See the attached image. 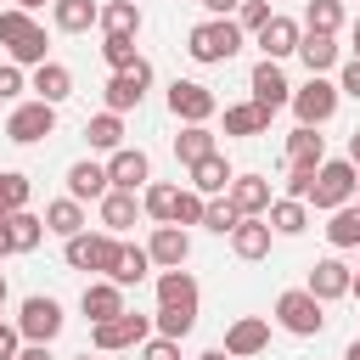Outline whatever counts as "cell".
Listing matches in <instances>:
<instances>
[{
  "mask_svg": "<svg viewBox=\"0 0 360 360\" xmlns=\"http://www.w3.org/2000/svg\"><path fill=\"white\" fill-rule=\"evenodd\" d=\"M186 51H191V62H231V56L242 51V22L208 17V22H197V28L186 34Z\"/></svg>",
  "mask_w": 360,
  "mask_h": 360,
  "instance_id": "obj_1",
  "label": "cell"
},
{
  "mask_svg": "<svg viewBox=\"0 0 360 360\" xmlns=\"http://www.w3.org/2000/svg\"><path fill=\"white\" fill-rule=\"evenodd\" d=\"M0 45L11 51L17 68H39L45 62V28L17 6V11H0Z\"/></svg>",
  "mask_w": 360,
  "mask_h": 360,
  "instance_id": "obj_2",
  "label": "cell"
},
{
  "mask_svg": "<svg viewBox=\"0 0 360 360\" xmlns=\"http://www.w3.org/2000/svg\"><path fill=\"white\" fill-rule=\"evenodd\" d=\"M276 326H287L292 338H315V332L326 326V304H321L309 287H292V292L276 298Z\"/></svg>",
  "mask_w": 360,
  "mask_h": 360,
  "instance_id": "obj_3",
  "label": "cell"
},
{
  "mask_svg": "<svg viewBox=\"0 0 360 360\" xmlns=\"http://www.w3.org/2000/svg\"><path fill=\"white\" fill-rule=\"evenodd\" d=\"M354 186H360V169H354L349 158H326V163L315 169L309 202H315V208H343V202H354Z\"/></svg>",
  "mask_w": 360,
  "mask_h": 360,
  "instance_id": "obj_4",
  "label": "cell"
},
{
  "mask_svg": "<svg viewBox=\"0 0 360 360\" xmlns=\"http://www.w3.org/2000/svg\"><path fill=\"white\" fill-rule=\"evenodd\" d=\"M118 236L112 231H79V236H68V264L73 270H96V276H112V264H118Z\"/></svg>",
  "mask_w": 360,
  "mask_h": 360,
  "instance_id": "obj_5",
  "label": "cell"
},
{
  "mask_svg": "<svg viewBox=\"0 0 360 360\" xmlns=\"http://www.w3.org/2000/svg\"><path fill=\"white\" fill-rule=\"evenodd\" d=\"M338 96H343V90H338L326 73H309V84L292 90V112H298V124H315V129H321V124L338 112Z\"/></svg>",
  "mask_w": 360,
  "mask_h": 360,
  "instance_id": "obj_6",
  "label": "cell"
},
{
  "mask_svg": "<svg viewBox=\"0 0 360 360\" xmlns=\"http://www.w3.org/2000/svg\"><path fill=\"white\" fill-rule=\"evenodd\" d=\"M56 129V107L51 101H22V107H11V118H6V135L17 141V146H34V141H45Z\"/></svg>",
  "mask_w": 360,
  "mask_h": 360,
  "instance_id": "obj_7",
  "label": "cell"
},
{
  "mask_svg": "<svg viewBox=\"0 0 360 360\" xmlns=\"http://www.w3.org/2000/svg\"><path fill=\"white\" fill-rule=\"evenodd\" d=\"M17 332H22L28 343H51V338L62 332V304L45 298V292L22 298V309H17Z\"/></svg>",
  "mask_w": 360,
  "mask_h": 360,
  "instance_id": "obj_8",
  "label": "cell"
},
{
  "mask_svg": "<svg viewBox=\"0 0 360 360\" xmlns=\"http://www.w3.org/2000/svg\"><path fill=\"white\" fill-rule=\"evenodd\" d=\"M90 338H96V349H101V354H112V349H135V343H146V338H152V315H135V309H124V315L101 321Z\"/></svg>",
  "mask_w": 360,
  "mask_h": 360,
  "instance_id": "obj_9",
  "label": "cell"
},
{
  "mask_svg": "<svg viewBox=\"0 0 360 360\" xmlns=\"http://www.w3.org/2000/svg\"><path fill=\"white\" fill-rule=\"evenodd\" d=\"M214 107H219V101H214L208 84H197V79H174V84H169V112H174L180 124H208Z\"/></svg>",
  "mask_w": 360,
  "mask_h": 360,
  "instance_id": "obj_10",
  "label": "cell"
},
{
  "mask_svg": "<svg viewBox=\"0 0 360 360\" xmlns=\"http://www.w3.org/2000/svg\"><path fill=\"white\" fill-rule=\"evenodd\" d=\"M146 84H152V62L141 56L135 68H124V73H112L107 79V112H129V107H141V96H146Z\"/></svg>",
  "mask_w": 360,
  "mask_h": 360,
  "instance_id": "obj_11",
  "label": "cell"
},
{
  "mask_svg": "<svg viewBox=\"0 0 360 360\" xmlns=\"http://www.w3.org/2000/svg\"><path fill=\"white\" fill-rule=\"evenodd\" d=\"M107 180H112L118 191H135V186H146V180H152V163H146V152H141V146H118V152H107Z\"/></svg>",
  "mask_w": 360,
  "mask_h": 360,
  "instance_id": "obj_12",
  "label": "cell"
},
{
  "mask_svg": "<svg viewBox=\"0 0 360 360\" xmlns=\"http://www.w3.org/2000/svg\"><path fill=\"white\" fill-rule=\"evenodd\" d=\"M158 309H174V315L197 321V281H191V270H163L158 276Z\"/></svg>",
  "mask_w": 360,
  "mask_h": 360,
  "instance_id": "obj_13",
  "label": "cell"
},
{
  "mask_svg": "<svg viewBox=\"0 0 360 360\" xmlns=\"http://www.w3.org/2000/svg\"><path fill=\"white\" fill-rule=\"evenodd\" d=\"M0 242H6V253H34L45 242V219L28 214V208H17V214L0 219Z\"/></svg>",
  "mask_w": 360,
  "mask_h": 360,
  "instance_id": "obj_14",
  "label": "cell"
},
{
  "mask_svg": "<svg viewBox=\"0 0 360 360\" xmlns=\"http://www.w3.org/2000/svg\"><path fill=\"white\" fill-rule=\"evenodd\" d=\"M146 253H152V264L180 270V264L191 259V236H186V225H158V231H152V242H146Z\"/></svg>",
  "mask_w": 360,
  "mask_h": 360,
  "instance_id": "obj_15",
  "label": "cell"
},
{
  "mask_svg": "<svg viewBox=\"0 0 360 360\" xmlns=\"http://www.w3.org/2000/svg\"><path fill=\"white\" fill-rule=\"evenodd\" d=\"M248 84H253V101H259V107H270V112L292 101V84H287V73H281V68H276L270 56H264V62L253 68V79H248Z\"/></svg>",
  "mask_w": 360,
  "mask_h": 360,
  "instance_id": "obj_16",
  "label": "cell"
},
{
  "mask_svg": "<svg viewBox=\"0 0 360 360\" xmlns=\"http://www.w3.org/2000/svg\"><path fill=\"white\" fill-rule=\"evenodd\" d=\"M112 191V180H107V163H90V158H79L73 169H68V197H79V202H101Z\"/></svg>",
  "mask_w": 360,
  "mask_h": 360,
  "instance_id": "obj_17",
  "label": "cell"
},
{
  "mask_svg": "<svg viewBox=\"0 0 360 360\" xmlns=\"http://www.w3.org/2000/svg\"><path fill=\"white\" fill-rule=\"evenodd\" d=\"M270 236H276V231H270V219H264V214H242V225L231 231V248H236V259H248V264H253V259H264V253H270Z\"/></svg>",
  "mask_w": 360,
  "mask_h": 360,
  "instance_id": "obj_18",
  "label": "cell"
},
{
  "mask_svg": "<svg viewBox=\"0 0 360 360\" xmlns=\"http://www.w3.org/2000/svg\"><path fill=\"white\" fill-rule=\"evenodd\" d=\"M270 343V321H259V315H242V321H231V332H225V354L231 360H248V354H259Z\"/></svg>",
  "mask_w": 360,
  "mask_h": 360,
  "instance_id": "obj_19",
  "label": "cell"
},
{
  "mask_svg": "<svg viewBox=\"0 0 360 360\" xmlns=\"http://www.w3.org/2000/svg\"><path fill=\"white\" fill-rule=\"evenodd\" d=\"M298 39H304V28H298L292 17H270V22L259 28V51H264L270 62H281V56H298Z\"/></svg>",
  "mask_w": 360,
  "mask_h": 360,
  "instance_id": "obj_20",
  "label": "cell"
},
{
  "mask_svg": "<svg viewBox=\"0 0 360 360\" xmlns=\"http://www.w3.org/2000/svg\"><path fill=\"white\" fill-rule=\"evenodd\" d=\"M349 281H354V270H349L343 259H321V264L309 270V292H315L321 304H332V298H349Z\"/></svg>",
  "mask_w": 360,
  "mask_h": 360,
  "instance_id": "obj_21",
  "label": "cell"
},
{
  "mask_svg": "<svg viewBox=\"0 0 360 360\" xmlns=\"http://www.w3.org/2000/svg\"><path fill=\"white\" fill-rule=\"evenodd\" d=\"M79 309L90 315V326H101V321L124 315V287H118V281H90L84 298H79Z\"/></svg>",
  "mask_w": 360,
  "mask_h": 360,
  "instance_id": "obj_22",
  "label": "cell"
},
{
  "mask_svg": "<svg viewBox=\"0 0 360 360\" xmlns=\"http://www.w3.org/2000/svg\"><path fill=\"white\" fill-rule=\"evenodd\" d=\"M287 163H292V169H321V163H326V141L315 135V124H298V129L287 135Z\"/></svg>",
  "mask_w": 360,
  "mask_h": 360,
  "instance_id": "obj_23",
  "label": "cell"
},
{
  "mask_svg": "<svg viewBox=\"0 0 360 360\" xmlns=\"http://www.w3.org/2000/svg\"><path fill=\"white\" fill-rule=\"evenodd\" d=\"M225 197H231V202H236L242 214H270V202H276V197H270V180H264V174H236Z\"/></svg>",
  "mask_w": 360,
  "mask_h": 360,
  "instance_id": "obj_24",
  "label": "cell"
},
{
  "mask_svg": "<svg viewBox=\"0 0 360 360\" xmlns=\"http://www.w3.org/2000/svg\"><path fill=\"white\" fill-rule=\"evenodd\" d=\"M231 180H236V174H231V163H225L219 152H208V158H197V163H191V186H197L202 197H219V191H231Z\"/></svg>",
  "mask_w": 360,
  "mask_h": 360,
  "instance_id": "obj_25",
  "label": "cell"
},
{
  "mask_svg": "<svg viewBox=\"0 0 360 360\" xmlns=\"http://www.w3.org/2000/svg\"><path fill=\"white\" fill-rule=\"evenodd\" d=\"M135 219H141V202H135V191H118V186H112V191L101 197V225H107L112 236H124Z\"/></svg>",
  "mask_w": 360,
  "mask_h": 360,
  "instance_id": "obj_26",
  "label": "cell"
},
{
  "mask_svg": "<svg viewBox=\"0 0 360 360\" xmlns=\"http://www.w3.org/2000/svg\"><path fill=\"white\" fill-rule=\"evenodd\" d=\"M34 96L51 101V107L68 101V96H73V73H68L62 62H39V68H34Z\"/></svg>",
  "mask_w": 360,
  "mask_h": 360,
  "instance_id": "obj_27",
  "label": "cell"
},
{
  "mask_svg": "<svg viewBox=\"0 0 360 360\" xmlns=\"http://www.w3.org/2000/svg\"><path fill=\"white\" fill-rule=\"evenodd\" d=\"M51 17L62 34H84L90 22H101V6L96 0H51Z\"/></svg>",
  "mask_w": 360,
  "mask_h": 360,
  "instance_id": "obj_28",
  "label": "cell"
},
{
  "mask_svg": "<svg viewBox=\"0 0 360 360\" xmlns=\"http://www.w3.org/2000/svg\"><path fill=\"white\" fill-rule=\"evenodd\" d=\"M264 129H270V107H259V101L225 107V135H264Z\"/></svg>",
  "mask_w": 360,
  "mask_h": 360,
  "instance_id": "obj_29",
  "label": "cell"
},
{
  "mask_svg": "<svg viewBox=\"0 0 360 360\" xmlns=\"http://www.w3.org/2000/svg\"><path fill=\"white\" fill-rule=\"evenodd\" d=\"M45 231H51V236H62V242H68V236H79V231H84V208H79V197L51 202V208H45Z\"/></svg>",
  "mask_w": 360,
  "mask_h": 360,
  "instance_id": "obj_30",
  "label": "cell"
},
{
  "mask_svg": "<svg viewBox=\"0 0 360 360\" xmlns=\"http://www.w3.org/2000/svg\"><path fill=\"white\" fill-rule=\"evenodd\" d=\"M264 219H270V231H276V236H298V231L309 225V208H304L298 197H276Z\"/></svg>",
  "mask_w": 360,
  "mask_h": 360,
  "instance_id": "obj_31",
  "label": "cell"
},
{
  "mask_svg": "<svg viewBox=\"0 0 360 360\" xmlns=\"http://www.w3.org/2000/svg\"><path fill=\"white\" fill-rule=\"evenodd\" d=\"M326 242H332V248H360V202L332 208V219H326Z\"/></svg>",
  "mask_w": 360,
  "mask_h": 360,
  "instance_id": "obj_32",
  "label": "cell"
},
{
  "mask_svg": "<svg viewBox=\"0 0 360 360\" xmlns=\"http://www.w3.org/2000/svg\"><path fill=\"white\" fill-rule=\"evenodd\" d=\"M298 56H304V68H309V73H326V68L338 62V39H332V34H309V28H304Z\"/></svg>",
  "mask_w": 360,
  "mask_h": 360,
  "instance_id": "obj_33",
  "label": "cell"
},
{
  "mask_svg": "<svg viewBox=\"0 0 360 360\" xmlns=\"http://www.w3.org/2000/svg\"><path fill=\"white\" fill-rule=\"evenodd\" d=\"M146 264H152V253H146V248H135V242H124V248H118V264H112V276H107V281L135 287V281H146Z\"/></svg>",
  "mask_w": 360,
  "mask_h": 360,
  "instance_id": "obj_34",
  "label": "cell"
},
{
  "mask_svg": "<svg viewBox=\"0 0 360 360\" xmlns=\"http://www.w3.org/2000/svg\"><path fill=\"white\" fill-rule=\"evenodd\" d=\"M208 152H214V135H208V124H186V129L174 135V158H180L186 169H191L197 158H208Z\"/></svg>",
  "mask_w": 360,
  "mask_h": 360,
  "instance_id": "obj_35",
  "label": "cell"
},
{
  "mask_svg": "<svg viewBox=\"0 0 360 360\" xmlns=\"http://www.w3.org/2000/svg\"><path fill=\"white\" fill-rule=\"evenodd\" d=\"M84 141H90L96 152H118V146H124V124H118V112L90 118V124H84Z\"/></svg>",
  "mask_w": 360,
  "mask_h": 360,
  "instance_id": "obj_36",
  "label": "cell"
},
{
  "mask_svg": "<svg viewBox=\"0 0 360 360\" xmlns=\"http://www.w3.org/2000/svg\"><path fill=\"white\" fill-rule=\"evenodd\" d=\"M174 202H180V186H169V180L146 186V197H141V208H146L158 225H174Z\"/></svg>",
  "mask_w": 360,
  "mask_h": 360,
  "instance_id": "obj_37",
  "label": "cell"
},
{
  "mask_svg": "<svg viewBox=\"0 0 360 360\" xmlns=\"http://www.w3.org/2000/svg\"><path fill=\"white\" fill-rule=\"evenodd\" d=\"M101 28H107V34H141V6H135V0L101 6Z\"/></svg>",
  "mask_w": 360,
  "mask_h": 360,
  "instance_id": "obj_38",
  "label": "cell"
},
{
  "mask_svg": "<svg viewBox=\"0 0 360 360\" xmlns=\"http://www.w3.org/2000/svg\"><path fill=\"white\" fill-rule=\"evenodd\" d=\"M28 174H17V169H0V219L6 214H17V208H28Z\"/></svg>",
  "mask_w": 360,
  "mask_h": 360,
  "instance_id": "obj_39",
  "label": "cell"
},
{
  "mask_svg": "<svg viewBox=\"0 0 360 360\" xmlns=\"http://www.w3.org/2000/svg\"><path fill=\"white\" fill-rule=\"evenodd\" d=\"M101 56H107V68H112V73L135 68V62H141V51H135V34H107V39H101Z\"/></svg>",
  "mask_w": 360,
  "mask_h": 360,
  "instance_id": "obj_40",
  "label": "cell"
},
{
  "mask_svg": "<svg viewBox=\"0 0 360 360\" xmlns=\"http://www.w3.org/2000/svg\"><path fill=\"white\" fill-rule=\"evenodd\" d=\"M304 28H309V34H338V28H343V6H338V0H309Z\"/></svg>",
  "mask_w": 360,
  "mask_h": 360,
  "instance_id": "obj_41",
  "label": "cell"
},
{
  "mask_svg": "<svg viewBox=\"0 0 360 360\" xmlns=\"http://www.w3.org/2000/svg\"><path fill=\"white\" fill-rule=\"evenodd\" d=\"M202 225H208L214 236H231V231L242 225V208H236L231 197H219V202H208V208H202Z\"/></svg>",
  "mask_w": 360,
  "mask_h": 360,
  "instance_id": "obj_42",
  "label": "cell"
},
{
  "mask_svg": "<svg viewBox=\"0 0 360 360\" xmlns=\"http://www.w3.org/2000/svg\"><path fill=\"white\" fill-rule=\"evenodd\" d=\"M270 17H276V11H270V0H242V6H236V22H242V34H259Z\"/></svg>",
  "mask_w": 360,
  "mask_h": 360,
  "instance_id": "obj_43",
  "label": "cell"
},
{
  "mask_svg": "<svg viewBox=\"0 0 360 360\" xmlns=\"http://www.w3.org/2000/svg\"><path fill=\"white\" fill-rule=\"evenodd\" d=\"M202 191L191 186V191H180V202H174V225H202Z\"/></svg>",
  "mask_w": 360,
  "mask_h": 360,
  "instance_id": "obj_44",
  "label": "cell"
},
{
  "mask_svg": "<svg viewBox=\"0 0 360 360\" xmlns=\"http://www.w3.org/2000/svg\"><path fill=\"white\" fill-rule=\"evenodd\" d=\"M141 360H180V338H146V349H141Z\"/></svg>",
  "mask_w": 360,
  "mask_h": 360,
  "instance_id": "obj_45",
  "label": "cell"
},
{
  "mask_svg": "<svg viewBox=\"0 0 360 360\" xmlns=\"http://www.w3.org/2000/svg\"><path fill=\"white\" fill-rule=\"evenodd\" d=\"M309 191H315V169H292V174H287V197L309 202Z\"/></svg>",
  "mask_w": 360,
  "mask_h": 360,
  "instance_id": "obj_46",
  "label": "cell"
},
{
  "mask_svg": "<svg viewBox=\"0 0 360 360\" xmlns=\"http://www.w3.org/2000/svg\"><path fill=\"white\" fill-rule=\"evenodd\" d=\"M17 96H22V68L6 62V68H0V101H17Z\"/></svg>",
  "mask_w": 360,
  "mask_h": 360,
  "instance_id": "obj_47",
  "label": "cell"
},
{
  "mask_svg": "<svg viewBox=\"0 0 360 360\" xmlns=\"http://www.w3.org/2000/svg\"><path fill=\"white\" fill-rule=\"evenodd\" d=\"M338 90H343V96H354V101H360V56H354V62H349V68H343V79H338Z\"/></svg>",
  "mask_w": 360,
  "mask_h": 360,
  "instance_id": "obj_48",
  "label": "cell"
},
{
  "mask_svg": "<svg viewBox=\"0 0 360 360\" xmlns=\"http://www.w3.org/2000/svg\"><path fill=\"white\" fill-rule=\"evenodd\" d=\"M17 338H22V332H11V326L0 332V360H17Z\"/></svg>",
  "mask_w": 360,
  "mask_h": 360,
  "instance_id": "obj_49",
  "label": "cell"
},
{
  "mask_svg": "<svg viewBox=\"0 0 360 360\" xmlns=\"http://www.w3.org/2000/svg\"><path fill=\"white\" fill-rule=\"evenodd\" d=\"M236 6H242V0H202V11H208V17H231Z\"/></svg>",
  "mask_w": 360,
  "mask_h": 360,
  "instance_id": "obj_50",
  "label": "cell"
},
{
  "mask_svg": "<svg viewBox=\"0 0 360 360\" xmlns=\"http://www.w3.org/2000/svg\"><path fill=\"white\" fill-rule=\"evenodd\" d=\"M17 360H51V343H28V349H17Z\"/></svg>",
  "mask_w": 360,
  "mask_h": 360,
  "instance_id": "obj_51",
  "label": "cell"
},
{
  "mask_svg": "<svg viewBox=\"0 0 360 360\" xmlns=\"http://www.w3.org/2000/svg\"><path fill=\"white\" fill-rule=\"evenodd\" d=\"M349 163H354V169H360V129H354V135H349Z\"/></svg>",
  "mask_w": 360,
  "mask_h": 360,
  "instance_id": "obj_52",
  "label": "cell"
},
{
  "mask_svg": "<svg viewBox=\"0 0 360 360\" xmlns=\"http://www.w3.org/2000/svg\"><path fill=\"white\" fill-rule=\"evenodd\" d=\"M197 360H231V354H225V349H202Z\"/></svg>",
  "mask_w": 360,
  "mask_h": 360,
  "instance_id": "obj_53",
  "label": "cell"
},
{
  "mask_svg": "<svg viewBox=\"0 0 360 360\" xmlns=\"http://www.w3.org/2000/svg\"><path fill=\"white\" fill-rule=\"evenodd\" d=\"M343 360H360V338H354V343H349V349H343Z\"/></svg>",
  "mask_w": 360,
  "mask_h": 360,
  "instance_id": "obj_54",
  "label": "cell"
},
{
  "mask_svg": "<svg viewBox=\"0 0 360 360\" xmlns=\"http://www.w3.org/2000/svg\"><path fill=\"white\" fill-rule=\"evenodd\" d=\"M349 292H354V298H360V270H354V281H349Z\"/></svg>",
  "mask_w": 360,
  "mask_h": 360,
  "instance_id": "obj_55",
  "label": "cell"
},
{
  "mask_svg": "<svg viewBox=\"0 0 360 360\" xmlns=\"http://www.w3.org/2000/svg\"><path fill=\"white\" fill-rule=\"evenodd\" d=\"M17 6H22V11H34V6H45V0H17Z\"/></svg>",
  "mask_w": 360,
  "mask_h": 360,
  "instance_id": "obj_56",
  "label": "cell"
},
{
  "mask_svg": "<svg viewBox=\"0 0 360 360\" xmlns=\"http://www.w3.org/2000/svg\"><path fill=\"white\" fill-rule=\"evenodd\" d=\"M354 56H360V22H354Z\"/></svg>",
  "mask_w": 360,
  "mask_h": 360,
  "instance_id": "obj_57",
  "label": "cell"
},
{
  "mask_svg": "<svg viewBox=\"0 0 360 360\" xmlns=\"http://www.w3.org/2000/svg\"><path fill=\"white\" fill-rule=\"evenodd\" d=\"M0 304H6V276H0Z\"/></svg>",
  "mask_w": 360,
  "mask_h": 360,
  "instance_id": "obj_58",
  "label": "cell"
},
{
  "mask_svg": "<svg viewBox=\"0 0 360 360\" xmlns=\"http://www.w3.org/2000/svg\"><path fill=\"white\" fill-rule=\"evenodd\" d=\"M0 332H6V321H0Z\"/></svg>",
  "mask_w": 360,
  "mask_h": 360,
  "instance_id": "obj_59",
  "label": "cell"
},
{
  "mask_svg": "<svg viewBox=\"0 0 360 360\" xmlns=\"http://www.w3.org/2000/svg\"><path fill=\"white\" fill-rule=\"evenodd\" d=\"M79 360H90V354H79Z\"/></svg>",
  "mask_w": 360,
  "mask_h": 360,
  "instance_id": "obj_60",
  "label": "cell"
},
{
  "mask_svg": "<svg viewBox=\"0 0 360 360\" xmlns=\"http://www.w3.org/2000/svg\"><path fill=\"white\" fill-rule=\"evenodd\" d=\"M354 197H360V186H354Z\"/></svg>",
  "mask_w": 360,
  "mask_h": 360,
  "instance_id": "obj_61",
  "label": "cell"
},
{
  "mask_svg": "<svg viewBox=\"0 0 360 360\" xmlns=\"http://www.w3.org/2000/svg\"><path fill=\"white\" fill-rule=\"evenodd\" d=\"M0 253H6V242H0Z\"/></svg>",
  "mask_w": 360,
  "mask_h": 360,
  "instance_id": "obj_62",
  "label": "cell"
}]
</instances>
